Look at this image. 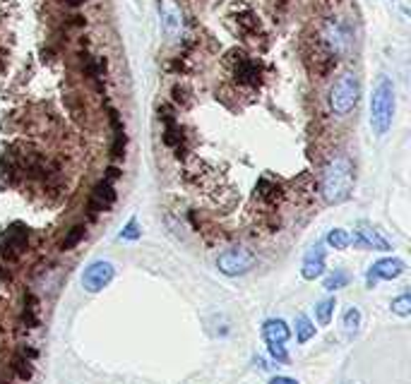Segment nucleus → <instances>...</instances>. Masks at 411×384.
I'll return each mask as SVG.
<instances>
[{"label":"nucleus","mask_w":411,"mask_h":384,"mask_svg":"<svg viewBox=\"0 0 411 384\" xmlns=\"http://www.w3.org/2000/svg\"><path fill=\"white\" fill-rule=\"evenodd\" d=\"M394 111H397V92H394V82L385 75H380L378 82L373 87L370 96V128L373 135L385 137L392 128Z\"/></svg>","instance_id":"nucleus-1"},{"label":"nucleus","mask_w":411,"mask_h":384,"mask_svg":"<svg viewBox=\"0 0 411 384\" xmlns=\"http://www.w3.org/2000/svg\"><path fill=\"white\" fill-rule=\"evenodd\" d=\"M354 192V164L347 156H334L322 171V195L329 204H342Z\"/></svg>","instance_id":"nucleus-2"},{"label":"nucleus","mask_w":411,"mask_h":384,"mask_svg":"<svg viewBox=\"0 0 411 384\" xmlns=\"http://www.w3.org/2000/svg\"><path fill=\"white\" fill-rule=\"evenodd\" d=\"M361 96V82L354 73H344L329 89V108L334 115H349L358 104Z\"/></svg>","instance_id":"nucleus-3"},{"label":"nucleus","mask_w":411,"mask_h":384,"mask_svg":"<svg viewBox=\"0 0 411 384\" xmlns=\"http://www.w3.org/2000/svg\"><path fill=\"white\" fill-rule=\"evenodd\" d=\"M255 255L248 247H228L217 257V267L224 276H243L253 269Z\"/></svg>","instance_id":"nucleus-4"},{"label":"nucleus","mask_w":411,"mask_h":384,"mask_svg":"<svg viewBox=\"0 0 411 384\" xmlns=\"http://www.w3.org/2000/svg\"><path fill=\"white\" fill-rule=\"evenodd\" d=\"M116 274V267L111 265L109 260H94L87 269L82 271V286L87 288L89 293H99L101 288H106L111 284Z\"/></svg>","instance_id":"nucleus-5"},{"label":"nucleus","mask_w":411,"mask_h":384,"mask_svg":"<svg viewBox=\"0 0 411 384\" xmlns=\"http://www.w3.org/2000/svg\"><path fill=\"white\" fill-rule=\"evenodd\" d=\"M404 269H407L404 260H399V257H383V260H378L368 269V276H365V281H368V288H375V284H378L380 279H383V281L397 279V276L404 274Z\"/></svg>","instance_id":"nucleus-6"},{"label":"nucleus","mask_w":411,"mask_h":384,"mask_svg":"<svg viewBox=\"0 0 411 384\" xmlns=\"http://www.w3.org/2000/svg\"><path fill=\"white\" fill-rule=\"evenodd\" d=\"M325 41L332 48V53L344 55L351 48V27L342 19H329L325 27Z\"/></svg>","instance_id":"nucleus-7"},{"label":"nucleus","mask_w":411,"mask_h":384,"mask_svg":"<svg viewBox=\"0 0 411 384\" xmlns=\"http://www.w3.org/2000/svg\"><path fill=\"white\" fill-rule=\"evenodd\" d=\"M351 245L356 247V250H378V252L392 250L390 240L385 238V236H380V231L370 229V226H365V224H361L356 231H354Z\"/></svg>","instance_id":"nucleus-8"},{"label":"nucleus","mask_w":411,"mask_h":384,"mask_svg":"<svg viewBox=\"0 0 411 384\" xmlns=\"http://www.w3.org/2000/svg\"><path fill=\"white\" fill-rule=\"evenodd\" d=\"M159 17L161 29L169 39H176L183 29V12L176 0H159Z\"/></svg>","instance_id":"nucleus-9"},{"label":"nucleus","mask_w":411,"mask_h":384,"mask_svg":"<svg viewBox=\"0 0 411 384\" xmlns=\"http://www.w3.org/2000/svg\"><path fill=\"white\" fill-rule=\"evenodd\" d=\"M27 240H29V231L24 229V226L15 224L12 229H8L0 236V252L12 260V257H17L19 252L27 247Z\"/></svg>","instance_id":"nucleus-10"},{"label":"nucleus","mask_w":411,"mask_h":384,"mask_svg":"<svg viewBox=\"0 0 411 384\" xmlns=\"http://www.w3.org/2000/svg\"><path fill=\"white\" fill-rule=\"evenodd\" d=\"M301 274H303V279H308V281H316L318 276L325 274V242H316V245L306 252L303 265H301Z\"/></svg>","instance_id":"nucleus-11"},{"label":"nucleus","mask_w":411,"mask_h":384,"mask_svg":"<svg viewBox=\"0 0 411 384\" xmlns=\"http://www.w3.org/2000/svg\"><path fill=\"white\" fill-rule=\"evenodd\" d=\"M116 202V188H113V183L111 180H101V183H96V188L94 192H91V197H89V207H91V211H106L111 204Z\"/></svg>","instance_id":"nucleus-12"},{"label":"nucleus","mask_w":411,"mask_h":384,"mask_svg":"<svg viewBox=\"0 0 411 384\" xmlns=\"http://www.w3.org/2000/svg\"><path fill=\"white\" fill-rule=\"evenodd\" d=\"M262 336H265L267 343H286L289 336H291V329L284 320H267L262 325Z\"/></svg>","instance_id":"nucleus-13"},{"label":"nucleus","mask_w":411,"mask_h":384,"mask_svg":"<svg viewBox=\"0 0 411 384\" xmlns=\"http://www.w3.org/2000/svg\"><path fill=\"white\" fill-rule=\"evenodd\" d=\"M329 247H334V250H347L349 245H351V233H349L347 229H332L327 233V238H325Z\"/></svg>","instance_id":"nucleus-14"},{"label":"nucleus","mask_w":411,"mask_h":384,"mask_svg":"<svg viewBox=\"0 0 411 384\" xmlns=\"http://www.w3.org/2000/svg\"><path fill=\"white\" fill-rule=\"evenodd\" d=\"M316 336V325L308 320L306 315H298L296 317V341L298 343H308L311 338Z\"/></svg>","instance_id":"nucleus-15"},{"label":"nucleus","mask_w":411,"mask_h":384,"mask_svg":"<svg viewBox=\"0 0 411 384\" xmlns=\"http://www.w3.org/2000/svg\"><path fill=\"white\" fill-rule=\"evenodd\" d=\"M334 307H337V303H334V298H325V300L318 303L316 307V317H318V325H329V320H332V312Z\"/></svg>","instance_id":"nucleus-16"},{"label":"nucleus","mask_w":411,"mask_h":384,"mask_svg":"<svg viewBox=\"0 0 411 384\" xmlns=\"http://www.w3.org/2000/svg\"><path fill=\"white\" fill-rule=\"evenodd\" d=\"M351 281V276H349V271L344 269H334L332 274L325 279V291H339V288H344Z\"/></svg>","instance_id":"nucleus-17"},{"label":"nucleus","mask_w":411,"mask_h":384,"mask_svg":"<svg viewBox=\"0 0 411 384\" xmlns=\"http://www.w3.org/2000/svg\"><path fill=\"white\" fill-rule=\"evenodd\" d=\"M392 312L399 317H409L411 315V293L404 291L402 296H397L392 300Z\"/></svg>","instance_id":"nucleus-18"},{"label":"nucleus","mask_w":411,"mask_h":384,"mask_svg":"<svg viewBox=\"0 0 411 384\" xmlns=\"http://www.w3.org/2000/svg\"><path fill=\"white\" fill-rule=\"evenodd\" d=\"M358 327H361V312H358V307H349V310L344 312V329H347L349 334H356Z\"/></svg>","instance_id":"nucleus-19"},{"label":"nucleus","mask_w":411,"mask_h":384,"mask_svg":"<svg viewBox=\"0 0 411 384\" xmlns=\"http://www.w3.org/2000/svg\"><path fill=\"white\" fill-rule=\"evenodd\" d=\"M84 233H87V229H84V226H75V229L70 231L68 236H65V240H63V245H60V247H63V250H73V247L84 238Z\"/></svg>","instance_id":"nucleus-20"},{"label":"nucleus","mask_w":411,"mask_h":384,"mask_svg":"<svg viewBox=\"0 0 411 384\" xmlns=\"http://www.w3.org/2000/svg\"><path fill=\"white\" fill-rule=\"evenodd\" d=\"M137 238H140V224H137V219H130L125 224V229L120 231V240H137Z\"/></svg>","instance_id":"nucleus-21"},{"label":"nucleus","mask_w":411,"mask_h":384,"mask_svg":"<svg viewBox=\"0 0 411 384\" xmlns=\"http://www.w3.org/2000/svg\"><path fill=\"white\" fill-rule=\"evenodd\" d=\"M267 346H270V356L277 363H286L289 361V353L284 351V343H267Z\"/></svg>","instance_id":"nucleus-22"},{"label":"nucleus","mask_w":411,"mask_h":384,"mask_svg":"<svg viewBox=\"0 0 411 384\" xmlns=\"http://www.w3.org/2000/svg\"><path fill=\"white\" fill-rule=\"evenodd\" d=\"M15 370H17L19 380H29V377H32V367H29L27 361H17V363H15Z\"/></svg>","instance_id":"nucleus-23"},{"label":"nucleus","mask_w":411,"mask_h":384,"mask_svg":"<svg viewBox=\"0 0 411 384\" xmlns=\"http://www.w3.org/2000/svg\"><path fill=\"white\" fill-rule=\"evenodd\" d=\"M270 384H298V382L291 380V377H282V375H279V377H272Z\"/></svg>","instance_id":"nucleus-24"},{"label":"nucleus","mask_w":411,"mask_h":384,"mask_svg":"<svg viewBox=\"0 0 411 384\" xmlns=\"http://www.w3.org/2000/svg\"><path fill=\"white\" fill-rule=\"evenodd\" d=\"M65 3H68V5H82L84 0H65Z\"/></svg>","instance_id":"nucleus-25"}]
</instances>
